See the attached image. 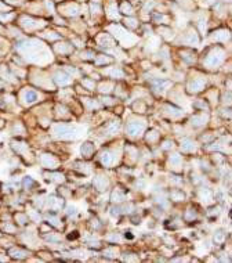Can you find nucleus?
<instances>
[{"label": "nucleus", "instance_id": "obj_8", "mask_svg": "<svg viewBox=\"0 0 232 263\" xmlns=\"http://www.w3.org/2000/svg\"><path fill=\"white\" fill-rule=\"evenodd\" d=\"M102 163H105V165H109V163H111V155L108 154V152L102 154Z\"/></svg>", "mask_w": 232, "mask_h": 263}, {"label": "nucleus", "instance_id": "obj_1", "mask_svg": "<svg viewBox=\"0 0 232 263\" xmlns=\"http://www.w3.org/2000/svg\"><path fill=\"white\" fill-rule=\"evenodd\" d=\"M55 133H57V136H58V137L66 139V137H72V133H73V130H72V127L65 126V125H58V126L55 127Z\"/></svg>", "mask_w": 232, "mask_h": 263}, {"label": "nucleus", "instance_id": "obj_2", "mask_svg": "<svg viewBox=\"0 0 232 263\" xmlns=\"http://www.w3.org/2000/svg\"><path fill=\"white\" fill-rule=\"evenodd\" d=\"M142 129H144V125H141V123H138V122H131L127 126V132H129L130 134H138L139 132H142Z\"/></svg>", "mask_w": 232, "mask_h": 263}, {"label": "nucleus", "instance_id": "obj_9", "mask_svg": "<svg viewBox=\"0 0 232 263\" xmlns=\"http://www.w3.org/2000/svg\"><path fill=\"white\" fill-rule=\"evenodd\" d=\"M118 129H119V123L115 122V123H112V126L109 127V132L112 133V132H115V130H118Z\"/></svg>", "mask_w": 232, "mask_h": 263}, {"label": "nucleus", "instance_id": "obj_5", "mask_svg": "<svg viewBox=\"0 0 232 263\" xmlns=\"http://www.w3.org/2000/svg\"><path fill=\"white\" fill-rule=\"evenodd\" d=\"M57 82L61 83V85H66V83L69 82V78L68 76H65V75H58L57 76Z\"/></svg>", "mask_w": 232, "mask_h": 263}, {"label": "nucleus", "instance_id": "obj_6", "mask_svg": "<svg viewBox=\"0 0 232 263\" xmlns=\"http://www.w3.org/2000/svg\"><path fill=\"white\" fill-rule=\"evenodd\" d=\"M11 255L15 256V258H22V256H25L26 252H24V251H19V249H14V251H11Z\"/></svg>", "mask_w": 232, "mask_h": 263}, {"label": "nucleus", "instance_id": "obj_10", "mask_svg": "<svg viewBox=\"0 0 232 263\" xmlns=\"http://www.w3.org/2000/svg\"><path fill=\"white\" fill-rule=\"evenodd\" d=\"M172 162L178 163V162H180V158H178V157H174V158H172Z\"/></svg>", "mask_w": 232, "mask_h": 263}, {"label": "nucleus", "instance_id": "obj_7", "mask_svg": "<svg viewBox=\"0 0 232 263\" xmlns=\"http://www.w3.org/2000/svg\"><path fill=\"white\" fill-rule=\"evenodd\" d=\"M182 148L184 150H193V144L189 140H184L182 141Z\"/></svg>", "mask_w": 232, "mask_h": 263}, {"label": "nucleus", "instance_id": "obj_4", "mask_svg": "<svg viewBox=\"0 0 232 263\" xmlns=\"http://www.w3.org/2000/svg\"><path fill=\"white\" fill-rule=\"evenodd\" d=\"M91 151H93V145L90 144V143H87V144H84L82 147V152L86 155V157H90V155H91Z\"/></svg>", "mask_w": 232, "mask_h": 263}, {"label": "nucleus", "instance_id": "obj_3", "mask_svg": "<svg viewBox=\"0 0 232 263\" xmlns=\"http://www.w3.org/2000/svg\"><path fill=\"white\" fill-rule=\"evenodd\" d=\"M36 100H37V94H36L35 91L29 90L28 93L25 94V103L26 104H32V103H35Z\"/></svg>", "mask_w": 232, "mask_h": 263}]
</instances>
